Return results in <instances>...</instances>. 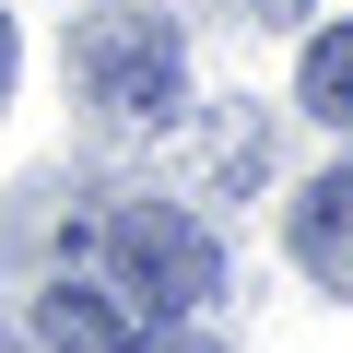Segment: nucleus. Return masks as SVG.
<instances>
[{"label": "nucleus", "instance_id": "nucleus-1", "mask_svg": "<svg viewBox=\"0 0 353 353\" xmlns=\"http://www.w3.org/2000/svg\"><path fill=\"white\" fill-rule=\"evenodd\" d=\"M71 71H83V94H94L106 118H130V130H165L176 106H189V36H176L165 0H106V12H83Z\"/></svg>", "mask_w": 353, "mask_h": 353}, {"label": "nucleus", "instance_id": "nucleus-2", "mask_svg": "<svg viewBox=\"0 0 353 353\" xmlns=\"http://www.w3.org/2000/svg\"><path fill=\"white\" fill-rule=\"evenodd\" d=\"M106 271H118V294H130L141 318H189V306L224 294V248L176 212V201H118V212H106Z\"/></svg>", "mask_w": 353, "mask_h": 353}, {"label": "nucleus", "instance_id": "nucleus-3", "mask_svg": "<svg viewBox=\"0 0 353 353\" xmlns=\"http://www.w3.org/2000/svg\"><path fill=\"white\" fill-rule=\"evenodd\" d=\"M36 341L48 353H141V306L118 283H59V294H36Z\"/></svg>", "mask_w": 353, "mask_h": 353}, {"label": "nucleus", "instance_id": "nucleus-4", "mask_svg": "<svg viewBox=\"0 0 353 353\" xmlns=\"http://www.w3.org/2000/svg\"><path fill=\"white\" fill-rule=\"evenodd\" d=\"M294 271L353 294V165H330V176L294 189Z\"/></svg>", "mask_w": 353, "mask_h": 353}, {"label": "nucleus", "instance_id": "nucleus-5", "mask_svg": "<svg viewBox=\"0 0 353 353\" xmlns=\"http://www.w3.org/2000/svg\"><path fill=\"white\" fill-rule=\"evenodd\" d=\"M294 94H306V118H330V130H353V12L306 48V71H294Z\"/></svg>", "mask_w": 353, "mask_h": 353}, {"label": "nucleus", "instance_id": "nucleus-6", "mask_svg": "<svg viewBox=\"0 0 353 353\" xmlns=\"http://www.w3.org/2000/svg\"><path fill=\"white\" fill-rule=\"evenodd\" d=\"M12 71H24V48H12V12H0V106H12Z\"/></svg>", "mask_w": 353, "mask_h": 353}, {"label": "nucleus", "instance_id": "nucleus-7", "mask_svg": "<svg viewBox=\"0 0 353 353\" xmlns=\"http://www.w3.org/2000/svg\"><path fill=\"white\" fill-rule=\"evenodd\" d=\"M248 12H259V24H294V12H306V0H248Z\"/></svg>", "mask_w": 353, "mask_h": 353}, {"label": "nucleus", "instance_id": "nucleus-8", "mask_svg": "<svg viewBox=\"0 0 353 353\" xmlns=\"http://www.w3.org/2000/svg\"><path fill=\"white\" fill-rule=\"evenodd\" d=\"M141 353H212V341H141Z\"/></svg>", "mask_w": 353, "mask_h": 353}, {"label": "nucleus", "instance_id": "nucleus-9", "mask_svg": "<svg viewBox=\"0 0 353 353\" xmlns=\"http://www.w3.org/2000/svg\"><path fill=\"white\" fill-rule=\"evenodd\" d=\"M0 353H24V341H12V330H0Z\"/></svg>", "mask_w": 353, "mask_h": 353}]
</instances>
